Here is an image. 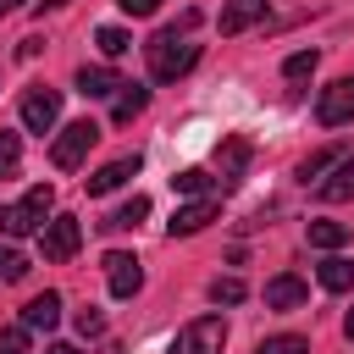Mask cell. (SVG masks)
<instances>
[{
  "mask_svg": "<svg viewBox=\"0 0 354 354\" xmlns=\"http://www.w3.org/2000/svg\"><path fill=\"white\" fill-rule=\"evenodd\" d=\"M144 61H149V77L155 83H177L183 72H194L199 44H188V33H177V28H166V33H155L144 44Z\"/></svg>",
  "mask_w": 354,
  "mask_h": 354,
  "instance_id": "1",
  "label": "cell"
},
{
  "mask_svg": "<svg viewBox=\"0 0 354 354\" xmlns=\"http://www.w3.org/2000/svg\"><path fill=\"white\" fill-rule=\"evenodd\" d=\"M50 205H55V188H50V183H33L17 205L0 210V232H6V238H28V232H39V221L50 216Z\"/></svg>",
  "mask_w": 354,
  "mask_h": 354,
  "instance_id": "2",
  "label": "cell"
},
{
  "mask_svg": "<svg viewBox=\"0 0 354 354\" xmlns=\"http://www.w3.org/2000/svg\"><path fill=\"white\" fill-rule=\"evenodd\" d=\"M94 138H100V127H94V122H66V127H61V138L50 144V166H55V171H77V166H83V155L94 149Z\"/></svg>",
  "mask_w": 354,
  "mask_h": 354,
  "instance_id": "3",
  "label": "cell"
},
{
  "mask_svg": "<svg viewBox=\"0 0 354 354\" xmlns=\"http://www.w3.org/2000/svg\"><path fill=\"white\" fill-rule=\"evenodd\" d=\"M221 343H227V326H221V315H199V321H188V326L177 332L171 354H221Z\"/></svg>",
  "mask_w": 354,
  "mask_h": 354,
  "instance_id": "4",
  "label": "cell"
},
{
  "mask_svg": "<svg viewBox=\"0 0 354 354\" xmlns=\"http://www.w3.org/2000/svg\"><path fill=\"white\" fill-rule=\"evenodd\" d=\"M249 155H254V144H249L243 133H227V138L216 144V183H221V188H238L243 171H249Z\"/></svg>",
  "mask_w": 354,
  "mask_h": 354,
  "instance_id": "5",
  "label": "cell"
},
{
  "mask_svg": "<svg viewBox=\"0 0 354 354\" xmlns=\"http://www.w3.org/2000/svg\"><path fill=\"white\" fill-rule=\"evenodd\" d=\"M77 243H83L77 216H50V221L39 227V249H44V260H72Z\"/></svg>",
  "mask_w": 354,
  "mask_h": 354,
  "instance_id": "6",
  "label": "cell"
},
{
  "mask_svg": "<svg viewBox=\"0 0 354 354\" xmlns=\"http://www.w3.org/2000/svg\"><path fill=\"white\" fill-rule=\"evenodd\" d=\"M55 122H61V94L44 88V83H33V88L22 94V127H28V133H50Z\"/></svg>",
  "mask_w": 354,
  "mask_h": 354,
  "instance_id": "7",
  "label": "cell"
},
{
  "mask_svg": "<svg viewBox=\"0 0 354 354\" xmlns=\"http://www.w3.org/2000/svg\"><path fill=\"white\" fill-rule=\"evenodd\" d=\"M315 122H321V127H343V122H354V77H337L332 88H321V100H315Z\"/></svg>",
  "mask_w": 354,
  "mask_h": 354,
  "instance_id": "8",
  "label": "cell"
},
{
  "mask_svg": "<svg viewBox=\"0 0 354 354\" xmlns=\"http://www.w3.org/2000/svg\"><path fill=\"white\" fill-rule=\"evenodd\" d=\"M216 216H221V205L205 194V199H188V205H177V216L166 221V232H171V238H194V232H205Z\"/></svg>",
  "mask_w": 354,
  "mask_h": 354,
  "instance_id": "9",
  "label": "cell"
},
{
  "mask_svg": "<svg viewBox=\"0 0 354 354\" xmlns=\"http://www.w3.org/2000/svg\"><path fill=\"white\" fill-rule=\"evenodd\" d=\"M105 282H111L116 299H133V293L144 288V271H138V260H133L127 249H111V254H105Z\"/></svg>",
  "mask_w": 354,
  "mask_h": 354,
  "instance_id": "10",
  "label": "cell"
},
{
  "mask_svg": "<svg viewBox=\"0 0 354 354\" xmlns=\"http://www.w3.org/2000/svg\"><path fill=\"white\" fill-rule=\"evenodd\" d=\"M138 166H144L138 155H116V160H105L100 171H88V194H94V199H105V194H116V188H122L127 177H138Z\"/></svg>",
  "mask_w": 354,
  "mask_h": 354,
  "instance_id": "11",
  "label": "cell"
},
{
  "mask_svg": "<svg viewBox=\"0 0 354 354\" xmlns=\"http://www.w3.org/2000/svg\"><path fill=\"white\" fill-rule=\"evenodd\" d=\"M304 299H310V288H304L293 271H282V277L266 282V310H299Z\"/></svg>",
  "mask_w": 354,
  "mask_h": 354,
  "instance_id": "12",
  "label": "cell"
},
{
  "mask_svg": "<svg viewBox=\"0 0 354 354\" xmlns=\"http://www.w3.org/2000/svg\"><path fill=\"white\" fill-rule=\"evenodd\" d=\"M55 321H61V293H33L22 304V326L28 332H50Z\"/></svg>",
  "mask_w": 354,
  "mask_h": 354,
  "instance_id": "13",
  "label": "cell"
},
{
  "mask_svg": "<svg viewBox=\"0 0 354 354\" xmlns=\"http://www.w3.org/2000/svg\"><path fill=\"white\" fill-rule=\"evenodd\" d=\"M315 194H321L326 205H343V199H354V155H343V160L332 166V177H321V183H315Z\"/></svg>",
  "mask_w": 354,
  "mask_h": 354,
  "instance_id": "14",
  "label": "cell"
},
{
  "mask_svg": "<svg viewBox=\"0 0 354 354\" xmlns=\"http://www.w3.org/2000/svg\"><path fill=\"white\" fill-rule=\"evenodd\" d=\"M116 88H122L116 66H83V72H77V94H83V100H105V94H116Z\"/></svg>",
  "mask_w": 354,
  "mask_h": 354,
  "instance_id": "15",
  "label": "cell"
},
{
  "mask_svg": "<svg viewBox=\"0 0 354 354\" xmlns=\"http://www.w3.org/2000/svg\"><path fill=\"white\" fill-rule=\"evenodd\" d=\"M315 282H321L326 293H348V288H354V260H343V254H326V260L315 266Z\"/></svg>",
  "mask_w": 354,
  "mask_h": 354,
  "instance_id": "16",
  "label": "cell"
},
{
  "mask_svg": "<svg viewBox=\"0 0 354 354\" xmlns=\"http://www.w3.org/2000/svg\"><path fill=\"white\" fill-rule=\"evenodd\" d=\"M266 17V0H227L221 6V33H243Z\"/></svg>",
  "mask_w": 354,
  "mask_h": 354,
  "instance_id": "17",
  "label": "cell"
},
{
  "mask_svg": "<svg viewBox=\"0 0 354 354\" xmlns=\"http://www.w3.org/2000/svg\"><path fill=\"white\" fill-rule=\"evenodd\" d=\"M343 155H348L343 144H326V149H315V155H304V160H299V183H321V177H326V171H332V166H337Z\"/></svg>",
  "mask_w": 354,
  "mask_h": 354,
  "instance_id": "18",
  "label": "cell"
},
{
  "mask_svg": "<svg viewBox=\"0 0 354 354\" xmlns=\"http://www.w3.org/2000/svg\"><path fill=\"white\" fill-rule=\"evenodd\" d=\"M144 216H149V199H144V194H133L127 205H116V210L100 221V232H127V227H138Z\"/></svg>",
  "mask_w": 354,
  "mask_h": 354,
  "instance_id": "19",
  "label": "cell"
},
{
  "mask_svg": "<svg viewBox=\"0 0 354 354\" xmlns=\"http://www.w3.org/2000/svg\"><path fill=\"white\" fill-rule=\"evenodd\" d=\"M144 105H149V88H144V83H122V94H116V105H111V122L122 127V122H133Z\"/></svg>",
  "mask_w": 354,
  "mask_h": 354,
  "instance_id": "20",
  "label": "cell"
},
{
  "mask_svg": "<svg viewBox=\"0 0 354 354\" xmlns=\"http://www.w3.org/2000/svg\"><path fill=\"white\" fill-rule=\"evenodd\" d=\"M171 188H177L183 199H205V194L216 188V177H210V171H199V166H188V171H177V177H171Z\"/></svg>",
  "mask_w": 354,
  "mask_h": 354,
  "instance_id": "21",
  "label": "cell"
},
{
  "mask_svg": "<svg viewBox=\"0 0 354 354\" xmlns=\"http://www.w3.org/2000/svg\"><path fill=\"white\" fill-rule=\"evenodd\" d=\"M310 243L315 249H343L348 243V227L343 221H310Z\"/></svg>",
  "mask_w": 354,
  "mask_h": 354,
  "instance_id": "22",
  "label": "cell"
},
{
  "mask_svg": "<svg viewBox=\"0 0 354 354\" xmlns=\"http://www.w3.org/2000/svg\"><path fill=\"white\" fill-rule=\"evenodd\" d=\"M94 44H100V55H105V61H116V55H127V50H133V39H127L122 28H100V33H94Z\"/></svg>",
  "mask_w": 354,
  "mask_h": 354,
  "instance_id": "23",
  "label": "cell"
},
{
  "mask_svg": "<svg viewBox=\"0 0 354 354\" xmlns=\"http://www.w3.org/2000/svg\"><path fill=\"white\" fill-rule=\"evenodd\" d=\"M243 293H249L243 277H216V282H210V299H216V304H243Z\"/></svg>",
  "mask_w": 354,
  "mask_h": 354,
  "instance_id": "24",
  "label": "cell"
},
{
  "mask_svg": "<svg viewBox=\"0 0 354 354\" xmlns=\"http://www.w3.org/2000/svg\"><path fill=\"white\" fill-rule=\"evenodd\" d=\"M254 354H310V343H304L299 332H282V337H266Z\"/></svg>",
  "mask_w": 354,
  "mask_h": 354,
  "instance_id": "25",
  "label": "cell"
},
{
  "mask_svg": "<svg viewBox=\"0 0 354 354\" xmlns=\"http://www.w3.org/2000/svg\"><path fill=\"white\" fill-rule=\"evenodd\" d=\"M315 61H321L315 50H293V55L282 61V77H293V83H299V77H310V72H315Z\"/></svg>",
  "mask_w": 354,
  "mask_h": 354,
  "instance_id": "26",
  "label": "cell"
},
{
  "mask_svg": "<svg viewBox=\"0 0 354 354\" xmlns=\"http://www.w3.org/2000/svg\"><path fill=\"white\" fill-rule=\"evenodd\" d=\"M28 277V260L17 249H0V282H22Z\"/></svg>",
  "mask_w": 354,
  "mask_h": 354,
  "instance_id": "27",
  "label": "cell"
},
{
  "mask_svg": "<svg viewBox=\"0 0 354 354\" xmlns=\"http://www.w3.org/2000/svg\"><path fill=\"white\" fill-rule=\"evenodd\" d=\"M17 160H22V138L0 133V171H17Z\"/></svg>",
  "mask_w": 354,
  "mask_h": 354,
  "instance_id": "28",
  "label": "cell"
},
{
  "mask_svg": "<svg viewBox=\"0 0 354 354\" xmlns=\"http://www.w3.org/2000/svg\"><path fill=\"white\" fill-rule=\"evenodd\" d=\"M77 332H83V337H100V332H105V310H94V304L77 310Z\"/></svg>",
  "mask_w": 354,
  "mask_h": 354,
  "instance_id": "29",
  "label": "cell"
},
{
  "mask_svg": "<svg viewBox=\"0 0 354 354\" xmlns=\"http://www.w3.org/2000/svg\"><path fill=\"white\" fill-rule=\"evenodd\" d=\"M0 354H28V326H6L0 332Z\"/></svg>",
  "mask_w": 354,
  "mask_h": 354,
  "instance_id": "30",
  "label": "cell"
},
{
  "mask_svg": "<svg viewBox=\"0 0 354 354\" xmlns=\"http://www.w3.org/2000/svg\"><path fill=\"white\" fill-rule=\"evenodd\" d=\"M127 17H149V11H160V0H116Z\"/></svg>",
  "mask_w": 354,
  "mask_h": 354,
  "instance_id": "31",
  "label": "cell"
},
{
  "mask_svg": "<svg viewBox=\"0 0 354 354\" xmlns=\"http://www.w3.org/2000/svg\"><path fill=\"white\" fill-rule=\"evenodd\" d=\"M44 354H77V348H72V343H50Z\"/></svg>",
  "mask_w": 354,
  "mask_h": 354,
  "instance_id": "32",
  "label": "cell"
},
{
  "mask_svg": "<svg viewBox=\"0 0 354 354\" xmlns=\"http://www.w3.org/2000/svg\"><path fill=\"white\" fill-rule=\"evenodd\" d=\"M61 6H72V0H44V11H61Z\"/></svg>",
  "mask_w": 354,
  "mask_h": 354,
  "instance_id": "33",
  "label": "cell"
},
{
  "mask_svg": "<svg viewBox=\"0 0 354 354\" xmlns=\"http://www.w3.org/2000/svg\"><path fill=\"white\" fill-rule=\"evenodd\" d=\"M343 332H348V337H354V310H348V315H343Z\"/></svg>",
  "mask_w": 354,
  "mask_h": 354,
  "instance_id": "34",
  "label": "cell"
},
{
  "mask_svg": "<svg viewBox=\"0 0 354 354\" xmlns=\"http://www.w3.org/2000/svg\"><path fill=\"white\" fill-rule=\"evenodd\" d=\"M17 6H22V0H0V17H6V11H17Z\"/></svg>",
  "mask_w": 354,
  "mask_h": 354,
  "instance_id": "35",
  "label": "cell"
}]
</instances>
